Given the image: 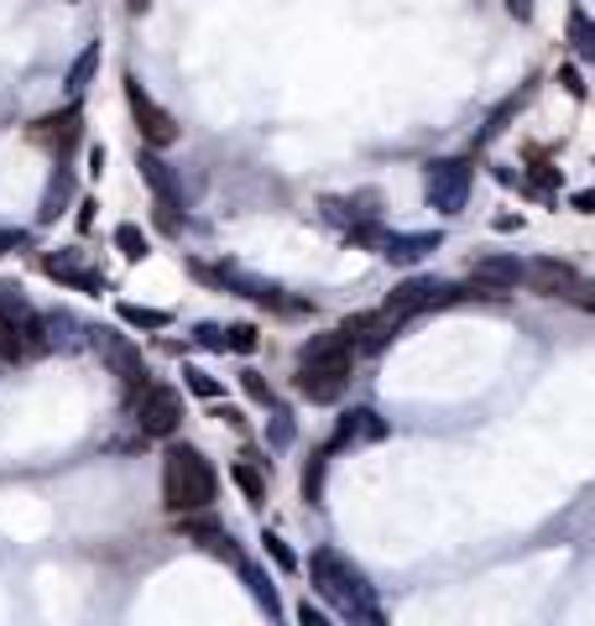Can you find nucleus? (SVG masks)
Instances as JSON below:
<instances>
[{
    "instance_id": "obj_38",
    "label": "nucleus",
    "mask_w": 595,
    "mask_h": 626,
    "mask_svg": "<svg viewBox=\"0 0 595 626\" xmlns=\"http://www.w3.org/2000/svg\"><path fill=\"white\" fill-rule=\"evenodd\" d=\"M298 622H304V626H324V611H319V605H298Z\"/></svg>"
},
{
    "instance_id": "obj_13",
    "label": "nucleus",
    "mask_w": 595,
    "mask_h": 626,
    "mask_svg": "<svg viewBox=\"0 0 595 626\" xmlns=\"http://www.w3.org/2000/svg\"><path fill=\"white\" fill-rule=\"evenodd\" d=\"M79 110H58V116H43V121L32 125V142H43L48 146V152H58V162H63V157H69L73 146H79Z\"/></svg>"
},
{
    "instance_id": "obj_6",
    "label": "nucleus",
    "mask_w": 595,
    "mask_h": 626,
    "mask_svg": "<svg viewBox=\"0 0 595 626\" xmlns=\"http://www.w3.org/2000/svg\"><path fill=\"white\" fill-rule=\"evenodd\" d=\"M460 298H465V292L454 288V282H444V277H413L403 288H392L386 309L397 313V318H413V313H429V309H450Z\"/></svg>"
},
{
    "instance_id": "obj_16",
    "label": "nucleus",
    "mask_w": 595,
    "mask_h": 626,
    "mask_svg": "<svg viewBox=\"0 0 595 626\" xmlns=\"http://www.w3.org/2000/svg\"><path fill=\"white\" fill-rule=\"evenodd\" d=\"M43 272H48V277H58V282H69V288H84V292L105 288V277H99V272H90V266L79 262L73 251H52V256H43Z\"/></svg>"
},
{
    "instance_id": "obj_24",
    "label": "nucleus",
    "mask_w": 595,
    "mask_h": 626,
    "mask_svg": "<svg viewBox=\"0 0 595 626\" xmlns=\"http://www.w3.org/2000/svg\"><path fill=\"white\" fill-rule=\"evenodd\" d=\"M95 69H99V43H90V48L79 52V63L69 69V95H84L90 79H95Z\"/></svg>"
},
{
    "instance_id": "obj_22",
    "label": "nucleus",
    "mask_w": 595,
    "mask_h": 626,
    "mask_svg": "<svg viewBox=\"0 0 595 626\" xmlns=\"http://www.w3.org/2000/svg\"><path fill=\"white\" fill-rule=\"evenodd\" d=\"M69 198H73V172L58 168L52 172V183H48V193H43V219H58L63 209H69Z\"/></svg>"
},
{
    "instance_id": "obj_33",
    "label": "nucleus",
    "mask_w": 595,
    "mask_h": 626,
    "mask_svg": "<svg viewBox=\"0 0 595 626\" xmlns=\"http://www.w3.org/2000/svg\"><path fill=\"white\" fill-rule=\"evenodd\" d=\"M570 303L574 309H585V313H595V282L591 277H580V282L570 288Z\"/></svg>"
},
{
    "instance_id": "obj_40",
    "label": "nucleus",
    "mask_w": 595,
    "mask_h": 626,
    "mask_svg": "<svg viewBox=\"0 0 595 626\" xmlns=\"http://www.w3.org/2000/svg\"><path fill=\"white\" fill-rule=\"evenodd\" d=\"M574 209H585V215H595V189H585V193H574Z\"/></svg>"
},
{
    "instance_id": "obj_7",
    "label": "nucleus",
    "mask_w": 595,
    "mask_h": 626,
    "mask_svg": "<svg viewBox=\"0 0 595 626\" xmlns=\"http://www.w3.org/2000/svg\"><path fill=\"white\" fill-rule=\"evenodd\" d=\"M90 345H95L99 356H105V365L120 376V386L126 392H136V386H146L152 376H146V361H142V350L131 345L126 335H116V329H90Z\"/></svg>"
},
{
    "instance_id": "obj_36",
    "label": "nucleus",
    "mask_w": 595,
    "mask_h": 626,
    "mask_svg": "<svg viewBox=\"0 0 595 626\" xmlns=\"http://www.w3.org/2000/svg\"><path fill=\"white\" fill-rule=\"evenodd\" d=\"M559 84H564L574 99H585V84H580V73H574V69H559Z\"/></svg>"
},
{
    "instance_id": "obj_5",
    "label": "nucleus",
    "mask_w": 595,
    "mask_h": 626,
    "mask_svg": "<svg viewBox=\"0 0 595 626\" xmlns=\"http://www.w3.org/2000/svg\"><path fill=\"white\" fill-rule=\"evenodd\" d=\"M424 193H429V204L439 215H460L465 198H471V162H460V157L429 162L424 168Z\"/></svg>"
},
{
    "instance_id": "obj_17",
    "label": "nucleus",
    "mask_w": 595,
    "mask_h": 626,
    "mask_svg": "<svg viewBox=\"0 0 595 626\" xmlns=\"http://www.w3.org/2000/svg\"><path fill=\"white\" fill-rule=\"evenodd\" d=\"M319 209H324V219L345 225V236H350V230H360V225H371V219H377V193H356V198H324Z\"/></svg>"
},
{
    "instance_id": "obj_1",
    "label": "nucleus",
    "mask_w": 595,
    "mask_h": 626,
    "mask_svg": "<svg viewBox=\"0 0 595 626\" xmlns=\"http://www.w3.org/2000/svg\"><path fill=\"white\" fill-rule=\"evenodd\" d=\"M309 575H313V590H319L345 622L381 626V605H377V595H371V585H366V575H360L340 549H319V554L309 558Z\"/></svg>"
},
{
    "instance_id": "obj_21",
    "label": "nucleus",
    "mask_w": 595,
    "mask_h": 626,
    "mask_svg": "<svg viewBox=\"0 0 595 626\" xmlns=\"http://www.w3.org/2000/svg\"><path fill=\"white\" fill-rule=\"evenodd\" d=\"M37 309L26 303V292L16 282H0V324H32Z\"/></svg>"
},
{
    "instance_id": "obj_14",
    "label": "nucleus",
    "mask_w": 595,
    "mask_h": 626,
    "mask_svg": "<svg viewBox=\"0 0 595 626\" xmlns=\"http://www.w3.org/2000/svg\"><path fill=\"white\" fill-rule=\"evenodd\" d=\"M439 245H444V236H439V230H418V236H381L377 251L392 266H413V262H424L429 251H439Z\"/></svg>"
},
{
    "instance_id": "obj_19",
    "label": "nucleus",
    "mask_w": 595,
    "mask_h": 626,
    "mask_svg": "<svg viewBox=\"0 0 595 626\" xmlns=\"http://www.w3.org/2000/svg\"><path fill=\"white\" fill-rule=\"evenodd\" d=\"M43 329H48V350H79L90 339V329L73 313H43Z\"/></svg>"
},
{
    "instance_id": "obj_25",
    "label": "nucleus",
    "mask_w": 595,
    "mask_h": 626,
    "mask_svg": "<svg viewBox=\"0 0 595 626\" xmlns=\"http://www.w3.org/2000/svg\"><path fill=\"white\" fill-rule=\"evenodd\" d=\"M324 465H330V449H319V455L309 459V470H304V496H309V506H324Z\"/></svg>"
},
{
    "instance_id": "obj_9",
    "label": "nucleus",
    "mask_w": 595,
    "mask_h": 626,
    "mask_svg": "<svg viewBox=\"0 0 595 626\" xmlns=\"http://www.w3.org/2000/svg\"><path fill=\"white\" fill-rule=\"evenodd\" d=\"M345 335H350V345L356 350H366V356H377V350H386L392 339H397V329H403V318L392 309H381V313H350L345 324H340Z\"/></svg>"
},
{
    "instance_id": "obj_26",
    "label": "nucleus",
    "mask_w": 595,
    "mask_h": 626,
    "mask_svg": "<svg viewBox=\"0 0 595 626\" xmlns=\"http://www.w3.org/2000/svg\"><path fill=\"white\" fill-rule=\"evenodd\" d=\"M120 318H126L131 329H167V324H172L163 309H136V303H120Z\"/></svg>"
},
{
    "instance_id": "obj_12",
    "label": "nucleus",
    "mask_w": 595,
    "mask_h": 626,
    "mask_svg": "<svg viewBox=\"0 0 595 626\" xmlns=\"http://www.w3.org/2000/svg\"><path fill=\"white\" fill-rule=\"evenodd\" d=\"M523 282L538 298H570V288L580 282V272H574L570 262H559V256H538V262H527Z\"/></svg>"
},
{
    "instance_id": "obj_23",
    "label": "nucleus",
    "mask_w": 595,
    "mask_h": 626,
    "mask_svg": "<svg viewBox=\"0 0 595 626\" xmlns=\"http://www.w3.org/2000/svg\"><path fill=\"white\" fill-rule=\"evenodd\" d=\"M570 48L580 63H595V22L585 11H570Z\"/></svg>"
},
{
    "instance_id": "obj_15",
    "label": "nucleus",
    "mask_w": 595,
    "mask_h": 626,
    "mask_svg": "<svg viewBox=\"0 0 595 626\" xmlns=\"http://www.w3.org/2000/svg\"><path fill=\"white\" fill-rule=\"evenodd\" d=\"M381 434H386V423H381L377 412H371V408H350L345 418H340L330 449H345V444H377Z\"/></svg>"
},
{
    "instance_id": "obj_35",
    "label": "nucleus",
    "mask_w": 595,
    "mask_h": 626,
    "mask_svg": "<svg viewBox=\"0 0 595 626\" xmlns=\"http://www.w3.org/2000/svg\"><path fill=\"white\" fill-rule=\"evenodd\" d=\"M272 444H277V449H283V444H293V418H287L283 408L272 412Z\"/></svg>"
},
{
    "instance_id": "obj_31",
    "label": "nucleus",
    "mask_w": 595,
    "mask_h": 626,
    "mask_svg": "<svg viewBox=\"0 0 595 626\" xmlns=\"http://www.w3.org/2000/svg\"><path fill=\"white\" fill-rule=\"evenodd\" d=\"M240 386H246V397H251V402H266V408H272V386H266L257 371H246V376H240Z\"/></svg>"
},
{
    "instance_id": "obj_11",
    "label": "nucleus",
    "mask_w": 595,
    "mask_h": 626,
    "mask_svg": "<svg viewBox=\"0 0 595 626\" xmlns=\"http://www.w3.org/2000/svg\"><path fill=\"white\" fill-rule=\"evenodd\" d=\"M527 266L517 262V256H480L476 266H471V288H480L486 298H501V292H512L517 282H523Z\"/></svg>"
},
{
    "instance_id": "obj_2",
    "label": "nucleus",
    "mask_w": 595,
    "mask_h": 626,
    "mask_svg": "<svg viewBox=\"0 0 595 626\" xmlns=\"http://www.w3.org/2000/svg\"><path fill=\"white\" fill-rule=\"evenodd\" d=\"M356 371V345L345 329H330V335H313L304 350H298V392L309 402H334L345 382Z\"/></svg>"
},
{
    "instance_id": "obj_8",
    "label": "nucleus",
    "mask_w": 595,
    "mask_h": 626,
    "mask_svg": "<svg viewBox=\"0 0 595 626\" xmlns=\"http://www.w3.org/2000/svg\"><path fill=\"white\" fill-rule=\"evenodd\" d=\"M126 99H131V116H136V131L146 136V146H172L178 142V121L167 116L157 99L146 95L136 79H126Z\"/></svg>"
},
{
    "instance_id": "obj_29",
    "label": "nucleus",
    "mask_w": 595,
    "mask_h": 626,
    "mask_svg": "<svg viewBox=\"0 0 595 626\" xmlns=\"http://www.w3.org/2000/svg\"><path fill=\"white\" fill-rule=\"evenodd\" d=\"M257 329H251V324H230V329H225V350H236V356H251V350H257Z\"/></svg>"
},
{
    "instance_id": "obj_30",
    "label": "nucleus",
    "mask_w": 595,
    "mask_h": 626,
    "mask_svg": "<svg viewBox=\"0 0 595 626\" xmlns=\"http://www.w3.org/2000/svg\"><path fill=\"white\" fill-rule=\"evenodd\" d=\"M183 382H189V392H193V397H204V402H215V397H219V382L210 376V371H199V365L183 371Z\"/></svg>"
},
{
    "instance_id": "obj_4",
    "label": "nucleus",
    "mask_w": 595,
    "mask_h": 626,
    "mask_svg": "<svg viewBox=\"0 0 595 626\" xmlns=\"http://www.w3.org/2000/svg\"><path fill=\"white\" fill-rule=\"evenodd\" d=\"M126 397H131V418H136V429H142L146 438H167L183 423V402H178L172 386L146 382V386H136V392H126Z\"/></svg>"
},
{
    "instance_id": "obj_39",
    "label": "nucleus",
    "mask_w": 595,
    "mask_h": 626,
    "mask_svg": "<svg viewBox=\"0 0 595 626\" xmlns=\"http://www.w3.org/2000/svg\"><path fill=\"white\" fill-rule=\"evenodd\" d=\"M507 11H512L517 22H533V0H507Z\"/></svg>"
},
{
    "instance_id": "obj_37",
    "label": "nucleus",
    "mask_w": 595,
    "mask_h": 626,
    "mask_svg": "<svg viewBox=\"0 0 595 626\" xmlns=\"http://www.w3.org/2000/svg\"><path fill=\"white\" fill-rule=\"evenodd\" d=\"M16 245H26V230H0V256L16 251Z\"/></svg>"
},
{
    "instance_id": "obj_10",
    "label": "nucleus",
    "mask_w": 595,
    "mask_h": 626,
    "mask_svg": "<svg viewBox=\"0 0 595 626\" xmlns=\"http://www.w3.org/2000/svg\"><path fill=\"white\" fill-rule=\"evenodd\" d=\"M142 178H146V189L157 193V215L167 219V230L178 225V209H183V193H178V178H172V168H167L157 152H142Z\"/></svg>"
},
{
    "instance_id": "obj_28",
    "label": "nucleus",
    "mask_w": 595,
    "mask_h": 626,
    "mask_svg": "<svg viewBox=\"0 0 595 626\" xmlns=\"http://www.w3.org/2000/svg\"><path fill=\"white\" fill-rule=\"evenodd\" d=\"M236 485H240V491H246V496H251V502H262V496H266L262 470H257L251 459H240V465H236Z\"/></svg>"
},
{
    "instance_id": "obj_34",
    "label": "nucleus",
    "mask_w": 595,
    "mask_h": 626,
    "mask_svg": "<svg viewBox=\"0 0 595 626\" xmlns=\"http://www.w3.org/2000/svg\"><path fill=\"white\" fill-rule=\"evenodd\" d=\"M193 339H199L204 350H225V329H219V324H199V329H193Z\"/></svg>"
},
{
    "instance_id": "obj_18",
    "label": "nucleus",
    "mask_w": 595,
    "mask_h": 626,
    "mask_svg": "<svg viewBox=\"0 0 595 626\" xmlns=\"http://www.w3.org/2000/svg\"><path fill=\"white\" fill-rule=\"evenodd\" d=\"M183 532H189L199 549H210V554H219V558H230V564H240V554L230 549V532L219 528L215 517H193V511H183Z\"/></svg>"
},
{
    "instance_id": "obj_20",
    "label": "nucleus",
    "mask_w": 595,
    "mask_h": 626,
    "mask_svg": "<svg viewBox=\"0 0 595 626\" xmlns=\"http://www.w3.org/2000/svg\"><path fill=\"white\" fill-rule=\"evenodd\" d=\"M240 579L251 585V601L262 605L266 616H283V601H277V590H272V579H266L262 569H257V564H246V558H240Z\"/></svg>"
},
{
    "instance_id": "obj_3",
    "label": "nucleus",
    "mask_w": 595,
    "mask_h": 626,
    "mask_svg": "<svg viewBox=\"0 0 595 626\" xmlns=\"http://www.w3.org/2000/svg\"><path fill=\"white\" fill-rule=\"evenodd\" d=\"M215 470H210V459L199 455V449H189V444H172L163 455V502L167 511H210V502H215Z\"/></svg>"
},
{
    "instance_id": "obj_27",
    "label": "nucleus",
    "mask_w": 595,
    "mask_h": 626,
    "mask_svg": "<svg viewBox=\"0 0 595 626\" xmlns=\"http://www.w3.org/2000/svg\"><path fill=\"white\" fill-rule=\"evenodd\" d=\"M116 245H120V256H126V262H142V256H146V236L136 230V225H120Z\"/></svg>"
},
{
    "instance_id": "obj_32",
    "label": "nucleus",
    "mask_w": 595,
    "mask_h": 626,
    "mask_svg": "<svg viewBox=\"0 0 595 626\" xmlns=\"http://www.w3.org/2000/svg\"><path fill=\"white\" fill-rule=\"evenodd\" d=\"M262 543H266V554L277 558V564H283V569H298V558H293V549H287V543H283V538H277V532H266Z\"/></svg>"
}]
</instances>
